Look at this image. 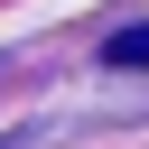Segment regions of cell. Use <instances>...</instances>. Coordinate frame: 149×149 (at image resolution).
<instances>
[{
    "label": "cell",
    "instance_id": "6da1fadb",
    "mask_svg": "<svg viewBox=\"0 0 149 149\" xmlns=\"http://www.w3.org/2000/svg\"><path fill=\"white\" fill-rule=\"evenodd\" d=\"M102 56H112V65H121V74H140V65H149V28H121V37H112V47H102Z\"/></svg>",
    "mask_w": 149,
    "mask_h": 149
}]
</instances>
